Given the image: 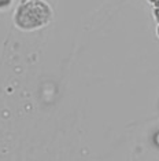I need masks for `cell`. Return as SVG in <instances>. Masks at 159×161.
I'll return each mask as SVG.
<instances>
[{
    "label": "cell",
    "instance_id": "3957f363",
    "mask_svg": "<svg viewBox=\"0 0 159 161\" xmlns=\"http://www.w3.org/2000/svg\"><path fill=\"white\" fill-rule=\"evenodd\" d=\"M158 33H159V28H158Z\"/></svg>",
    "mask_w": 159,
    "mask_h": 161
},
{
    "label": "cell",
    "instance_id": "6da1fadb",
    "mask_svg": "<svg viewBox=\"0 0 159 161\" xmlns=\"http://www.w3.org/2000/svg\"><path fill=\"white\" fill-rule=\"evenodd\" d=\"M52 19V10L43 0H26L22 2L14 14V24L25 32L37 31L47 26Z\"/></svg>",
    "mask_w": 159,
    "mask_h": 161
},
{
    "label": "cell",
    "instance_id": "7a4b0ae2",
    "mask_svg": "<svg viewBox=\"0 0 159 161\" xmlns=\"http://www.w3.org/2000/svg\"><path fill=\"white\" fill-rule=\"evenodd\" d=\"M14 0H0V11H4V10H8L10 7H11Z\"/></svg>",
    "mask_w": 159,
    "mask_h": 161
}]
</instances>
